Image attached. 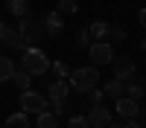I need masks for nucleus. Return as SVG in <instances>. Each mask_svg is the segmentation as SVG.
Segmentation results:
<instances>
[{"label": "nucleus", "mask_w": 146, "mask_h": 128, "mask_svg": "<svg viewBox=\"0 0 146 128\" xmlns=\"http://www.w3.org/2000/svg\"><path fill=\"white\" fill-rule=\"evenodd\" d=\"M70 81L67 85L73 90H79V93H91L96 87V81H100V70L96 67H79V70H70Z\"/></svg>", "instance_id": "1"}, {"label": "nucleus", "mask_w": 146, "mask_h": 128, "mask_svg": "<svg viewBox=\"0 0 146 128\" xmlns=\"http://www.w3.org/2000/svg\"><path fill=\"white\" fill-rule=\"evenodd\" d=\"M21 61H23V73H29V76H44L50 70V58L44 55V50H35V47L23 50Z\"/></svg>", "instance_id": "2"}, {"label": "nucleus", "mask_w": 146, "mask_h": 128, "mask_svg": "<svg viewBox=\"0 0 146 128\" xmlns=\"http://www.w3.org/2000/svg\"><path fill=\"white\" fill-rule=\"evenodd\" d=\"M18 35H21V38L27 41L29 47H32L35 41H41V35H44V23H41V18L23 15V18H21V23H18Z\"/></svg>", "instance_id": "3"}, {"label": "nucleus", "mask_w": 146, "mask_h": 128, "mask_svg": "<svg viewBox=\"0 0 146 128\" xmlns=\"http://www.w3.org/2000/svg\"><path fill=\"white\" fill-rule=\"evenodd\" d=\"M18 102H21L23 114H44L47 111V99L41 96V93H35V90H23Z\"/></svg>", "instance_id": "4"}, {"label": "nucleus", "mask_w": 146, "mask_h": 128, "mask_svg": "<svg viewBox=\"0 0 146 128\" xmlns=\"http://www.w3.org/2000/svg\"><path fill=\"white\" fill-rule=\"evenodd\" d=\"M88 55H91L94 67H102V64H111V61H114V50H111V44H105V41L91 44V47H88Z\"/></svg>", "instance_id": "5"}, {"label": "nucleus", "mask_w": 146, "mask_h": 128, "mask_svg": "<svg viewBox=\"0 0 146 128\" xmlns=\"http://www.w3.org/2000/svg\"><path fill=\"white\" fill-rule=\"evenodd\" d=\"M0 41H3L6 47H12V50H29V44L18 35V29H12V26H6L3 20H0Z\"/></svg>", "instance_id": "6"}, {"label": "nucleus", "mask_w": 146, "mask_h": 128, "mask_svg": "<svg viewBox=\"0 0 146 128\" xmlns=\"http://www.w3.org/2000/svg\"><path fill=\"white\" fill-rule=\"evenodd\" d=\"M41 23H44V35H50V38H58V35L64 32V23H62V15H58V12H47Z\"/></svg>", "instance_id": "7"}, {"label": "nucleus", "mask_w": 146, "mask_h": 128, "mask_svg": "<svg viewBox=\"0 0 146 128\" xmlns=\"http://www.w3.org/2000/svg\"><path fill=\"white\" fill-rule=\"evenodd\" d=\"M114 79L126 85L129 79H135V61L131 58H114Z\"/></svg>", "instance_id": "8"}, {"label": "nucleus", "mask_w": 146, "mask_h": 128, "mask_svg": "<svg viewBox=\"0 0 146 128\" xmlns=\"http://www.w3.org/2000/svg\"><path fill=\"white\" fill-rule=\"evenodd\" d=\"M88 122H91V128H108L111 125V114H108L102 105H94L91 114H88Z\"/></svg>", "instance_id": "9"}, {"label": "nucleus", "mask_w": 146, "mask_h": 128, "mask_svg": "<svg viewBox=\"0 0 146 128\" xmlns=\"http://www.w3.org/2000/svg\"><path fill=\"white\" fill-rule=\"evenodd\" d=\"M67 93H70V85L64 79H56L50 87H47V96H50V102H67Z\"/></svg>", "instance_id": "10"}, {"label": "nucleus", "mask_w": 146, "mask_h": 128, "mask_svg": "<svg viewBox=\"0 0 146 128\" xmlns=\"http://www.w3.org/2000/svg\"><path fill=\"white\" fill-rule=\"evenodd\" d=\"M137 111H140V105H137L135 99H129V96H120V99H117V114H120V116H126V119H135Z\"/></svg>", "instance_id": "11"}, {"label": "nucleus", "mask_w": 146, "mask_h": 128, "mask_svg": "<svg viewBox=\"0 0 146 128\" xmlns=\"http://www.w3.org/2000/svg\"><path fill=\"white\" fill-rule=\"evenodd\" d=\"M105 93L108 96H114V99H120V96H126V85L120 79H108L105 81Z\"/></svg>", "instance_id": "12"}, {"label": "nucleus", "mask_w": 146, "mask_h": 128, "mask_svg": "<svg viewBox=\"0 0 146 128\" xmlns=\"http://www.w3.org/2000/svg\"><path fill=\"white\" fill-rule=\"evenodd\" d=\"M9 81H12V85H15V87L23 93V90H29V81H32V79H29V73H23V70H15Z\"/></svg>", "instance_id": "13"}, {"label": "nucleus", "mask_w": 146, "mask_h": 128, "mask_svg": "<svg viewBox=\"0 0 146 128\" xmlns=\"http://www.w3.org/2000/svg\"><path fill=\"white\" fill-rule=\"evenodd\" d=\"M6 9L12 12V15H18V18L29 15V3H27V0H6Z\"/></svg>", "instance_id": "14"}, {"label": "nucleus", "mask_w": 146, "mask_h": 128, "mask_svg": "<svg viewBox=\"0 0 146 128\" xmlns=\"http://www.w3.org/2000/svg\"><path fill=\"white\" fill-rule=\"evenodd\" d=\"M88 35L96 38V41H102L105 35H108V23H105V20H94L91 26H88Z\"/></svg>", "instance_id": "15"}, {"label": "nucleus", "mask_w": 146, "mask_h": 128, "mask_svg": "<svg viewBox=\"0 0 146 128\" xmlns=\"http://www.w3.org/2000/svg\"><path fill=\"white\" fill-rule=\"evenodd\" d=\"M12 73H15V64H12L9 55H0V81H9Z\"/></svg>", "instance_id": "16"}, {"label": "nucleus", "mask_w": 146, "mask_h": 128, "mask_svg": "<svg viewBox=\"0 0 146 128\" xmlns=\"http://www.w3.org/2000/svg\"><path fill=\"white\" fill-rule=\"evenodd\" d=\"M3 128H29V119H27V114H23V111H21V114H12Z\"/></svg>", "instance_id": "17"}, {"label": "nucleus", "mask_w": 146, "mask_h": 128, "mask_svg": "<svg viewBox=\"0 0 146 128\" xmlns=\"http://www.w3.org/2000/svg\"><path fill=\"white\" fill-rule=\"evenodd\" d=\"M38 128H58V116H53L50 111L38 114Z\"/></svg>", "instance_id": "18"}, {"label": "nucleus", "mask_w": 146, "mask_h": 128, "mask_svg": "<svg viewBox=\"0 0 146 128\" xmlns=\"http://www.w3.org/2000/svg\"><path fill=\"white\" fill-rule=\"evenodd\" d=\"M58 15H62V12H64V15H73V12H76L79 6H76V0H58Z\"/></svg>", "instance_id": "19"}, {"label": "nucleus", "mask_w": 146, "mask_h": 128, "mask_svg": "<svg viewBox=\"0 0 146 128\" xmlns=\"http://www.w3.org/2000/svg\"><path fill=\"white\" fill-rule=\"evenodd\" d=\"M140 93H143L140 85H135V81H126V96H129V99H135V102H137V99H140Z\"/></svg>", "instance_id": "20"}, {"label": "nucleus", "mask_w": 146, "mask_h": 128, "mask_svg": "<svg viewBox=\"0 0 146 128\" xmlns=\"http://www.w3.org/2000/svg\"><path fill=\"white\" fill-rule=\"evenodd\" d=\"M50 67H53V73H56L58 79H67V76H70V67H67L64 61H53Z\"/></svg>", "instance_id": "21"}, {"label": "nucleus", "mask_w": 146, "mask_h": 128, "mask_svg": "<svg viewBox=\"0 0 146 128\" xmlns=\"http://www.w3.org/2000/svg\"><path fill=\"white\" fill-rule=\"evenodd\" d=\"M76 47H91V35H88V26L76 32Z\"/></svg>", "instance_id": "22"}, {"label": "nucleus", "mask_w": 146, "mask_h": 128, "mask_svg": "<svg viewBox=\"0 0 146 128\" xmlns=\"http://www.w3.org/2000/svg\"><path fill=\"white\" fill-rule=\"evenodd\" d=\"M67 128H91V122H88V116H73L67 122Z\"/></svg>", "instance_id": "23"}, {"label": "nucleus", "mask_w": 146, "mask_h": 128, "mask_svg": "<svg viewBox=\"0 0 146 128\" xmlns=\"http://www.w3.org/2000/svg\"><path fill=\"white\" fill-rule=\"evenodd\" d=\"M108 35H111L114 41H123V38H126V29H123V26L117 23V26H108Z\"/></svg>", "instance_id": "24"}, {"label": "nucleus", "mask_w": 146, "mask_h": 128, "mask_svg": "<svg viewBox=\"0 0 146 128\" xmlns=\"http://www.w3.org/2000/svg\"><path fill=\"white\" fill-rule=\"evenodd\" d=\"M91 102L100 105V102H102V90H96V87H94V90H91Z\"/></svg>", "instance_id": "25"}, {"label": "nucleus", "mask_w": 146, "mask_h": 128, "mask_svg": "<svg viewBox=\"0 0 146 128\" xmlns=\"http://www.w3.org/2000/svg\"><path fill=\"white\" fill-rule=\"evenodd\" d=\"M137 18H140V26H143V29H146V6H143V9H140V15H137Z\"/></svg>", "instance_id": "26"}, {"label": "nucleus", "mask_w": 146, "mask_h": 128, "mask_svg": "<svg viewBox=\"0 0 146 128\" xmlns=\"http://www.w3.org/2000/svg\"><path fill=\"white\" fill-rule=\"evenodd\" d=\"M126 128H140V125H137L135 119H129V122H126Z\"/></svg>", "instance_id": "27"}, {"label": "nucleus", "mask_w": 146, "mask_h": 128, "mask_svg": "<svg viewBox=\"0 0 146 128\" xmlns=\"http://www.w3.org/2000/svg\"><path fill=\"white\" fill-rule=\"evenodd\" d=\"M108 128H126V125H114V122H111V125H108Z\"/></svg>", "instance_id": "28"}, {"label": "nucleus", "mask_w": 146, "mask_h": 128, "mask_svg": "<svg viewBox=\"0 0 146 128\" xmlns=\"http://www.w3.org/2000/svg\"><path fill=\"white\" fill-rule=\"evenodd\" d=\"M143 50H146V38H143Z\"/></svg>", "instance_id": "29"}, {"label": "nucleus", "mask_w": 146, "mask_h": 128, "mask_svg": "<svg viewBox=\"0 0 146 128\" xmlns=\"http://www.w3.org/2000/svg\"><path fill=\"white\" fill-rule=\"evenodd\" d=\"M143 128H146V125H143Z\"/></svg>", "instance_id": "30"}]
</instances>
